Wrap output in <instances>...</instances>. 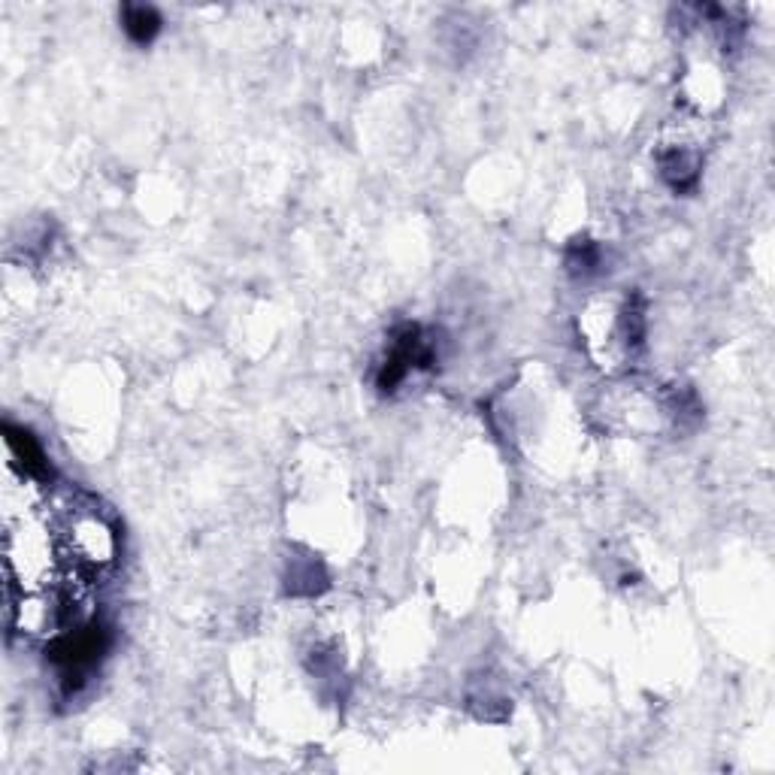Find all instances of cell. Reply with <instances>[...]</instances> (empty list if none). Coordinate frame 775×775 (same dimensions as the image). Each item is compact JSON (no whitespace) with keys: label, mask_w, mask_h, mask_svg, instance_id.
Listing matches in <instances>:
<instances>
[{"label":"cell","mask_w":775,"mask_h":775,"mask_svg":"<svg viewBox=\"0 0 775 775\" xmlns=\"http://www.w3.org/2000/svg\"><path fill=\"white\" fill-rule=\"evenodd\" d=\"M433 364H436V343L424 337V330L418 324H403L388 346V355L379 364L376 385L382 394H391L412 370H430Z\"/></svg>","instance_id":"1"},{"label":"cell","mask_w":775,"mask_h":775,"mask_svg":"<svg viewBox=\"0 0 775 775\" xmlns=\"http://www.w3.org/2000/svg\"><path fill=\"white\" fill-rule=\"evenodd\" d=\"M122 28L137 46H149L161 31V16L152 7L128 4V7H122Z\"/></svg>","instance_id":"2"},{"label":"cell","mask_w":775,"mask_h":775,"mask_svg":"<svg viewBox=\"0 0 775 775\" xmlns=\"http://www.w3.org/2000/svg\"><path fill=\"white\" fill-rule=\"evenodd\" d=\"M660 167H663V179H667L676 191H688L697 185L700 161H697V155H691L685 149H673L670 155H663Z\"/></svg>","instance_id":"3"},{"label":"cell","mask_w":775,"mask_h":775,"mask_svg":"<svg viewBox=\"0 0 775 775\" xmlns=\"http://www.w3.org/2000/svg\"><path fill=\"white\" fill-rule=\"evenodd\" d=\"M597 267H600V249H597V243H591V240H576V243L567 249V270H570L573 276H591V273H597Z\"/></svg>","instance_id":"4"}]
</instances>
